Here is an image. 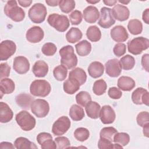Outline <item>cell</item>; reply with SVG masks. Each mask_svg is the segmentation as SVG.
<instances>
[{
	"instance_id": "ffe728a7",
	"label": "cell",
	"mask_w": 149,
	"mask_h": 149,
	"mask_svg": "<svg viewBox=\"0 0 149 149\" xmlns=\"http://www.w3.org/2000/svg\"><path fill=\"white\" fill-rule=\"evenodd\" d=\"M48 69V65L45 61L38 60L33 66L32 72L36 77H44L47 74Z\"/></svg>"
},
{
	"instance_id": "836d02e7",
	"label": "cell",
	"mask_w": 149,
	"mask_h": 149,
	"mask_svg": "<svg viewBox=\"0 0 149 149\" xmlns=\"http://www.w3.org/2000/svg\"><path fill=\"white\" fill-rule=\"evenodd\" d=\"M129 31L133 35H138L143 31V24L138 19H131L127 24Z\"/></svg>"
},
{
	"instance_id": "30bf717a",
	"label": "cell",
	"mask_w": 149,
	"mask_h": 149,
	"mask_svg": "<svg viewBox=\"0 0 149 149\" xmlns=\"http://www.w3.org/2000/svg\"><path fill=\"white\" fill-rule=\"evenodd\" d=\"M100 17L98 24L104 29H108L115 23V20L112 15L111 9L102 7L100 10Z\"/></svg>"
},
{
	"instance_id": "9c48e42d",
	"label": "cell",
	"mask_w": 149,
	"mask_h": 149,
	"mask_svg": "<svg viewBox=\"0 0 149 149\" xmlns=\"http://www.w3.org/2000/svg\"><path fill=\"white\" fill-rule=\"evenodd\" d=\"M70 120L68 116H61L53 123L52 132L55 136L63 135L70 127Z\"/></svg>"
},
{
	"instance_id": "f1b7e54d",
	"label": "cell",
	"mask_w": 149,
	"mask_h": 149,
	"mask_svg": "<svg viewBox=\"0 0 149 149\" xmlns=\"http://www.w3.org/2000/svg\"><path fill=\"white\" fill-rule=\"evenodd\" d=\"M77 54L80 56H85L88 55L91 51V44L88 41L84 40L75 45Z\"/></svg>"
},
{
	"instance_id": "f5cc1de1",
	"label": "cell",
	"mask_w": 149,
	"mask_h": 149,
	"mask_svg": "<svg viewBox=\"0 0 149 149\" xmlns=\"http://www.w3.org/2000/svg\"><path fill=\"white\" fill-rule=\"evenodd\" d=\"M48 139H52V136L49 133L47 132H41L37 136V143L41 146V144L46 140Z\"/></svg>"
},
{
	"instance_id": "74e56055",
	"label": "cell",
	"mask_w": 149,
	"mask_h": 149,
	"mask_svg": "<svg viewBox=\"0 0 149 149\" xmlns=\"http://www.w3.org/2000/svg\"><path fill=\"white\" fill-rule=\"evenodd\" d=\"M76 101L77 104L85 107L86 105L91 101V97L88 92L81 91L76 94Z\"/></svg>"
},
{
	"instance_id": "7bdbcfd3",
	"label": "cell",
	"mask_w": 149,
	"mask_h": 149,
	"mask_svg": "<svg viewBox=\"0 0 149 149\" xmlns=\"http://www.w3.org/2000/svg\"><path fill=\"white\" fill-rule=\"evenodd\" d=\"M57 51L56 45L52 42H47L43 45L41 48L42 54L46 56H52Z\"/></svg>"
},
{
	"instance_id": "4fadbf2b",
	"label": "cell",
	"mask_w": 149,
	"mask_h": 149,
	"mask_svg": "<svg viewBox=\"0 0 149 149\" xmlns=\"http://www.w3.org/2000/svg\"><path fill=\"white\" fill-rule=\"evenodd\" d=\"M106 73L111 77L119 76L122 72V66L120 62L117 59L108 60L105 64Z\"/></svg>"
},
{
	"instance_id": "3957f363",
	"label": "cell",
	"mask_w": 149,
	"mask_h": 149,
	"mask_svg": "<svg viewBox=\"0 0 149 149\" xmlns=\"http://www.w3.org/2000/svg\"><path fill=\"white\" fill-rule=\"evenodd\" d=\"M51 87L45 80H35L30 84V93L36 97H45L51 92Z\"/></svg>"
},
{
	"instance_id": "bcb514c9",
	"label": "cell",
	"mask_w": 149,
	"mask_h": 149,
	"mask_svg": "<svg viewBox=\"0 0 149 149\" xmlns=\"http://www.w3.org/2000/svg\"><path fill=\"white\" fill-rule=\"evenodd\" d=\"M136 120L137 124L143 127L145 124L148 123L149 122V113L147 111H142L140 112L136 118Z\"/></svg>"
},
{
	"instance_id": "6125c7cd",
	"label": "cell",
	"mask_w": 149,
	"mask_h": 149,
	"mask_svg": "<svg viewBox=\"0 0 149 149\" xmlns=\"http://www.w3.org/2000/svg\"><path fill=\"white\" fill-rule=\"evenodd\" d=\"M113 148H123V147L118 143H115L113 144Z\"/></svg>"
},
{
	"instance_id": "db71d44e",
	"label": "cell",
	"mask_w": 149,
	"mask_h": 149,
	"mask_svg": "<svg viewBox=\"0 0 149 149\" xmlns=\"http://www.w3.org/2000/svg\"><path fill=\"white\" fill-rule=\"evenodd\" d=\"M148 59L149 55L148 54H144L141 58L142 66L147 72H148Z\"/></svg>"
},
{
	"instance_id": "ab89813d",
	"label": "cell",
	"mask_w": 149,
	"mask_h": 149,
	"mask_svg": "<svg viewBox=\"0 0 149 149\" xmlns=\"http://www.w3.org/2000/svg\"><path fill=\"white\" fill-rule=\"evenodd\" d=\"M130 141L129 135L125 132H117L113 137V142L121 145L122 147L126 146Z\"/></svg>"
},
{
	"instance_id": "9a60e30c",
	"label": "cell",
	"mask_w": 149,
	"mask_h": 149,
	"mask_svg": "<svg viewBox=\"0 0 149 149\" xmlns=\"http://www.w3.org/2000/svg\"><path fill=\"white\" fill-rule=\"evenodd\" d=\"M99 117L103 124L112 123L116 118L113 109L109 105H104L100 109Z\"/></svg>"
},
{
	"instance_id": "e0dca14e",
	"label": "cell",
	"mask_w": 149,
	"mask_h": 149,
	"mask_svg": "<svg viewBox=\"0 0 149 149\" xmlns=\"http://www.w3.org/2000/svg\"><path fill=\"white\" fill-rule=\"evenodd\" d=\"M110 35L113 40L118 42L126 41L129 38L126 29L121 25H118L113 27L111 30Z\"/></svg>"
},
{
	"instance_id": "2e32d148",
	"label": "cell",
	"mask_w": 149,
	"mask_h": 149,
	"mask_svg": "<svg viewBox=\"0 0 149 149\" xmlns=\"http://www.w3.org/2000/svg\"><path fill=\"white\" fill-rule=\"evenodd\" d=\"M44 33L40 26H33L30 28L26 33V37L27 40L31 43H38L44 38Z\"/></svg>"
},
{
	"instance_id": "d6a6232c",
	"label": "cell",
	"mask_w": 149,
	"mask_h": 149,
	"mask_svg": "<svg viewBox=\"0 0 149 149\" xmlns=\"http://www.w3.org/2000/svg\"><path fill=\"white\" fill-rule=\"evenodd\" d=\"M86 36L90 41L97 42L101 39V32L97 26H91L87 30Z\"/></svg>"
},
{
	"instance_id": "5b68a950",
	"label": "cell",
	"mask_w": 149,
	"mask_h": 149,
	"mask_svg": "<svg viewBox=\"0 0 149 149\" xmlns=\"http://www.w3.org/2000/svg\"><path fill=\"white\" fill-rule=\"evenodd\" d=\"M17 125L24 131H30L34 128L36 120L29 112L22 111L16 114L15 117Z\"/></svg>"
},
{
	"instance_id": "7a4b0ae2",
	"label": "cell",
	"mask_w": 149,
	"mask_h": 149,
	"mask_svg": "<svg viewBox=\"0 0 149 149\" xmlns=\"http://www.w3.org/2000/svg\"><path fill=\"white\" fill-rule=\"evenodd\" d=\"M5 14L13 21L19 22L25 17L24 10L17 5L16 1H9L4 6Z\"/></svg>"
},
{
	"instance_id": "8d00e7d4",
	"label": "cell",
	"mask_w": 149,
	"mask_h": 149,
	"mask_svg": "<svg viewBox=\"0 0 149 149\" xmlns=\"http://www.w3.org/2000/svg\"><path fill=\"white\" fill-rule=\"evenodd\" d=\"M53 74L56 80L58 81H63L67 77L68 69L62 65H58L54 69Z\"/></svg>"
},
{
	"instance_id": "8fae6325",
	"label": "cell",
	"mask_w": 149,
	"mask_h": 149,
	"mask_svg": "<svg viewBox=\"0 0 149 149\" xmlns=\"http://www.w3.org/2000/svg\"><path fill=\"white\" fill-rule=\"evenodd\" d=\"M16 44L11 40H4L0 44V59L6 61L16 52Z\"/></svg>"
},
{
	"instance_id": "484cf974",
	"label": "cell",
	"mask_w": 149,
	"mask_h": 149,
	"mask_svg": "<svg viewBox=\"0 0 149 149\" xmlns=\"http://www.w3.org/2000/svg\"><path fill=\"white\" fill-rule=\"evenodd\" d=\"M100 105L95 101H90L85 107V111L87 116L91 119H97L100 115Z\"/></svg>"
},
{
	"instance_id": "5bb4252c",
	"label": "cell",
	"mask_w": 149,
	"mask_h": 149,
	"mask_svg": "<svg viewBox=\"0 0 149 149\" xmlns=\"http://www.w3.org/2000/svg\"><path fill=\"white\" fill-rule=\"evenodd\" d=\"M13 68L18 74H25L30 69V63L26 57L18 56L15 57L13 60Z\"/></svg>"
},
{
	"instance_id": "d590c367",
	"label": "cell",
	"mask_w": 149,
	"mask_h": 149,
	"mask_svg": "<svg viewBox=\"0 0 149 149\" xmlns=\"http://www.w3.org/2000/svg\"><path fill=\"white\" fill-rule=\"evenodd\" d=\"M107 88V84L103 79H99L96 80L93 84V91L97 95H101L104 94Z\"/></svg>"
},
{
	"instance_id": "680465c9",
	"label": "cell",
	"mask_w": 149,
	"mask_h": 149,
	"mask_svg": "<svg viewBox=\"0 0 149 149\" xmlns=\"http://www.w3.org/2000/svg\"><path fill=\"white\" fill-rule=\"evenodd\" d=\"M143 134L144 136H145L147 137H149V123H147L146 124H145L143 126Z\"/></svg>"
},
{
	"instance_id": "cb8c5ba5",
	"label": "cell",
	"mask_w": 149,
	"mask_h": 149,
	"mask_svg": "<svg viewBox=\"0 0 149 149\" xmlns=\"http://www.w3.org/2000/svg\"><path fill=\"white\" fill-rule=\"evenodd\" d=\"M15 101L16 104L22 109H29L34 101V98L30 94L22 93L16 97Z\"/></svg>"
},
{
	"instance_id": "6da1fadb",
	"label": "cell",
	"mask_w": 149,
	"mask_h": 149,
	"mask_svg": "<svg viewBox=\"0 0 149 149\" xmlns=\"http://www.w3.org/2000/svg\"><path fill=\"white\" fill-rule=\"evenodd\" d=\"M59 55L61 57V63L67 69H72L77 64V58L74 52V48L71 45L63 47L59 50Z\"/></svg>"
},
{
	"instance_id": "9f6ffc18",
	"label": "cell",
	"mask_w": 149,
	"mask_h": 149,
	"mask_svg": "<svg viewBox=\"0 0 149 149\" xmlns=\"http://www.w3.org/2000/svg\"><path fill=\"white\" fill-rule=\"evenodd\" d=\"M143 20L146 23L149 24V9L147 8L144 10L142 15Z\"/></svg>"
},
{
	"instance_id": "ac0fdd59",
	"label": "cell",
	"mask_w": 149,
	"mask_h": 149,
	"mask_svg": "<svg viewBox=\"0 0 149 149\" xmlns=\"http://www.w3.org/2000/svg\"><path fill=\"white\" fill-rule=\"evenodd\" d=\"M111 10L114 19L118 21L123 22L127 20L129 17L130 11L126 6L120 4H116Z\"/></svg>"
},
{
	"instance_id": "4316f807",
	"label": "cell",
	"mask_w": 149,
	"mask_h": 149,
	"mask_svg": "<svg viewBox=\"0 0 149 149\" xmlns=\"http://www.w3.org/2000/svg\"><path fill=\"white\" fill-rule=\"evenodd\" d=\"M77 81L80 86L85 83L87 79L86 72L80 68H76L72 70L69 74V77Z\"/></svg>"
},
{
	"instance_id": "44dd1931",
	"label": "cell",
	"mask_w": 149,
	"mask_h": 149,
	"mask_svg": "<svg viewBox=\"0 0 149 149\" xmlns=\"http://www.w3.org/2000/svg\"><path fill=\"white\" fill-rule=\"evenodd\" d=\"M87 70L88 74L91 77L97 79L101 77L104 74V67L101 62L94 61L90 64Z\"/></svg>"
},
{
	"instance_id": "ba28073f",
	"label": "cell",
	"mask_w": 149,
	"mask_h": 149,
	"mask_svg": "<svg viewBox=\"0 0 149 149\" xmlns=\"http://www.w3.org/2000/svg\"><path fill=\"white\" fill-rule=\"evenodd\" d=\"M31 111L37 118H44L49 113V105L44 99L34 100L30 106Z\"/></svg>"
},
{
	"instance_id": "f907efd6",
	"label": "cell",
	"mask_w": 149,
	"mask_h": 149,
	"mask_svg": "<svg viewBox=\"0 0 149 149\" xmlns=\"http://www.w3.org/2000/svg\"><path fill=\"white\" fill-rule=\"evenodd\" d=\"M108 94L110 98L115 100H118L121 98L122 95V93L120 90V89L115 87H112L109 88L108 91Z\"/></svg>"
},
{
	"instance_id": "94428289",
	"label": "cell",
	"mask_w": 149,
	"mask_h": 149,
	"mask_svg": "<svg viewBox=\"0 0 149 149\" xmlns=\"http://www.w3.org/2000/svg\"><path fill=\"white\" fill-rule=\"evenodd\" d=\"M103 2L105 5H107L108 6H113L114 5H116V3L118 2L117 1H108V0H104L103 1Z\"/></svg>"
},
{
	"instance_id": "11a10c76",
	"label": "cell",
	"mask_w": 149,
	"mask_h": 149,
	"mask_svg": "<svg viewBox=\"0 0 149 149\" xmlns=\"http://www.w3.org/2000/svg\"><path fill=\"white\" fill-rule=\"evenodd\" d=\"M15 147L14 145H13L11 143L6 142V141H3L0 143V148L3 149V148H15Z\"/></svg>"
},
{
	"instance_id": "603a6c76",
	"label": "cell",
	"mask_w": 149,
	"mask_h": 149,
	"mask_svg": "<svg viewBox=\"0 0 149 149\" xmlns=\"http://www.w3.org/2000/svg\"><path fill=\"white\" fill-rule=\"evenodd\" d=\"M13 116L12 110L9 105L3 102H0V122L7 123L10 121Z\"/></svg>"
},
{
	"instance_id": "8992f818",
	"label": "cell",
	"mask_w": 149,
	"mask_h": 149,
	"mask_svg": "<svg viewBox=\"0 0 149 149\" xmlns=\"http://www.w3.org/2000/svg\"><path fill=\"white\" fill-rule=\"evenodd\" d=\"M128 51L133 55H139L149 47V40L143 37H136L127 42Z\"/></svg>"
},
{
	"instance_id": "816d5d0a",
	"label": "cell",
	"mask_w": 149,
	"mask_h": 149,
	"mask_svg": "<svg viewBox=\"0 0 149 149\" xmlns=\"http://www.w3.org/2000/svg\"><path fill=\"white\" fill-rule=\"evenodd\" d=\"M41 148L42 149H55L57 148V146L55 141L52 139H48L41 144Z\"/></svg>"
},
{
	"instance_id": "f6af8a7d",
	"label": "cell",
	"mask_w": 149,
	"mask_h": 149,
	"mask_svg": "<svg viewBox=\"0 0 149 149\" xmlns=\"http://www.w3.org/2000/svg\"><path fill=\"white\" fill-rule=\"evenodd\" d=\"M57 148L59 149L66 148L70 147V142L69 140L65 136H60L55 139Z\"/></svg>"
},
{
	"instance_id": "60d3db41",
	"label": "cell",
	"mask_w": 149,
	"mask_h": 149,
	"mask_svg": "<svg viewBox=\"0 0 149 149\" xmlns=\"http://www.w3.org/2000/svg\"><path fill=\"white\" fill-rule=\"evenodd\" d=\"M90 136L89 130L85 127H78L74 132V138L79 141H84Z\"/></svg>"
},
{
	"instance_id": "7dc6e473",
	"label": "cell",
	"mask_w": 149,
	"mask_h": 149,
	"mask_svg": "<svg viewBox=\"0 0 149 149\" xmlns=\"http://www.w3.org/2000/svg\"><path fill=\"white\" fill-rule=\"evenodd\" d=\"M113 51L114 54L120 57L121 56H123L126 51V46L123 43H118L115 45Z\"/></svg>"
},
{
	"instance_id": "ee69618b",
	"label": "cell",
	"mask_w": 149,
	"mask_h": 149,
	"mask_svg": "<svg viewBox=\"0 0 149 149\" xmlns=\"http://www.w3.org/2000/svg\"><path fill=\"white\" fill-rule=\"evenodd\" d=\"M69 19L72 25H78L81 22L83 19V15L80 11L75 10L69 14Z\"/></svg>"
},
{
	"instance_id": "91938a15",
	"label": "cell",
	"mask_w": 149,
	"mask_h": 149,
	"mask_svg": "<svg viewBox=\"0 0 149 149\" xmlns=\"http://www.w3.org/2000/svg\"><path fill=\"white\" fill-rule=\"evenodd\" d=\"M59 1H57V0H46L45 2L47 3V4L48 6H56L57 5H58L59 3Z\"/></svg>"
},
{
	"instance_id": "1f68e13d",
	"label": "cell",
	"mask_w": 149,
	"mask_h": 149,
	"mask_svg": "<svg viewBox=\"0 0 149 149\" xmlns=\"http://www.w3.org/2000/svg\"><path fill=\"white\" fill-rule=\"evenodd\" d=\"M84 115L83 109L79 105H72L69 109V116L73 120H81L84 117Z\"/></svg>"
},
{
	"instance_id": "7c38bea8",
	"label": "cell",
	"mask_w": 149,
	"mask_h": 149,
	"mask_svg": "<svg viewBox=\"0 0 149 149\" xmlns=\"http://www.w3.org/2000/svg\"><path fill=\"white\" fill-rule=\"evenodd\" d=\"M132 100L135 104H145L148 106L149 95L148 91L143 87L137 88L132 94Z\"/></svg>"
},
{
	"instance_id": "d6986e66",
	"label": "cell",
	"mask_w": 149,
	"mask_h": 149,
	"mask_svg": "<svg viewBox=\"0 0 149 149\" xmlns=\"http://www.w3.org/2000/svg\"><path fill=\"white\" fill-rule=\"evenodd\" d=\"M83 16L86 22L94 23L99 19L100 13L95 6L90 5L84 9Z\"/></svg>"
},
{
	"instance_id": "e7e4bbea",
	"label": "cell",
	"mask_w": 149,
	"mask_h": 149,
	"mask_svg": "<svg viewBox=\"0 0 149 149\" xmlns=\"http://www.w3.org/2000/svg\"><path fill=\"white\" fill-rule=\"evenodd\" d=\"M119 3H123V4H125V5H126L127 3H129L130 1H118Z\"/></svg>"
},
{
	"instance_id": "681fc988",
	"label": "cell",
	"mask_w": 149,
	"mask_h": 149,
	"mask_svg": "<svg viewBox=\"0 0 149 149\" xmlns=\"http://www.w3.org/2000/svg\"><path fill=\"white\" fill-rule=\"evenodd\" d=\"M98 148L100 149H104V148H113V144L109 140L100 137L98 142Z\"/></svg>"
},
{
	"instance_id": "b9f144b4",
	"label": "cell",
	"mask_w": 149,
	"mask_h": 149,
	"mask_svg": "<svg viewBox=\"0 0 149 149\" xmlns=\"http://www.w3.org/2000/svg\"><path fill=\"white\" fill-rule=\"evenodd\" d=\"M117 132L118 130L113 127H105L101 130L100 136V137L107 139L113 142V137Z\"/></svg>"
},
{
	"instance_id": "52a82bcc",
	"label": "cell",
	"mask_w": 149,
	"mask_h": 149,
	"mask_svg": "<svg viewBox=\"0 0 149 149\" xmlns=\"http://www.w3.org/2000/svg\"><path fill=\"white\" fill-rule=\"evenodd\" d=\"M47 10L45 6L41 3L34 4L29 9L28 15L30 19L34 23L43 22L46 17Z\"/></svg>"
},
{
	"instance_id": "e575fe53",
	"label": "cell",
	"mask_w": 149,
	"mask_h": 149,
	"mask_svg": "<svg viewBox=\"0 0 149 149\" xmlns=\"http://www.w3.org/2000/svg\"><path fill=\"white\" fill-rule=\"evenodd\" d=\"M119 62L122 68L126 70H129L133 69L136 62L134 57L129 54L122 57Z\"/></svg>"
},
{
	"instance_id": "6f0895ef",
	"label": "cell",
	"mask_w": 149,
	"mask_h": 149,
	"mask_svg": "<svg viewBox=\"0 0 149 149\" xmlns=\"http://www.w3.org/2000/svg\"><path fill=\"white\" fill-rule=\"evenodd\" d=\"M17 2L20 6L24 8H27L32 3V1L31 0H22V1L19 0Z\"/></svg>"
},
{
	"instance_id": "be15d7a7",
	"label": "cell",
	"mask_w": 149,
	"mask_h": 149,
	"mask_svg": "<svg viewBox=\"0 0 149 149\" xmlns=\"http://www.w3.org/2000/svg\"><path fill=\"white\" fill-rule=\"evenodd\" d=\"M87 2L89 3H91V4H95L96 3H98V2H100V1L98 0V1H86Z\"/></svg>"
},
{
	"instance_id": "f546056e",
	"label": "cell",
	"mask_w": 149,
	"mask_h": 149,
	"mask_svg": "<svg viewBox=\"0 0 149 149\" xmlns=\"http://www.w3.org/2000/svg\"><path fill=\"white\" fill-rule=\"evenodd\" d=\"M14 146L17 149H36L38 148L34 143L23 137H17L14 142Z\"/></svg>"
},
{
	"instance_id": "c3c4849f",
	"label": "cell",
	"mask_w": 149,
	"mask_h": 149,
	"mask_svg": "<svg viewBox=\"0 0 149 149\" xmlns=\"http://www.w3.org/2000/svg\"><path fill=\"white\" fill-rule=\"evenodd\" d=\"M10 67L6 63L3 62L0 64V79L1 80L8 77L10 74Z\"/></svg>"
},
{
	"instance_id": "d4e9b609",
	"label": "cell",
	"mask_w": 149,
	"mask_h": 149,
	"mask_svg": "<svg viewBox=\"0 0 149 149\" xmlns=\"http://www.w3.org/2000/svg\"><path fill=\"white\" fill-rule=\"evenodd\" d=\"M15 88V84L14 81L9 78H4L0 81V91L1 98L3 94H9L12 93Z\"/></svg>"
},
{
	"instance_id": "7402d4cb",
	"label": "cell",
	"mask_w": 149,
	"mask_h": 149,
	"mask_svg": "<svg viewBox=\"0 0 149 149\" xmlns=\"http://www.w3.org/2000/svg\"><path fill=\"white\" fill-rule=\"evenodd\" d=\"M117 85L119 89L125 91H129L134 88L136 83L132 77L123 76L118 79Z\"/></svg>"
},
{
	"instance_id": "4dcf8cb0",
	"label": "cell",
	"mask_w": 149,
	"mask_h": 149,
	"mask_svg": "<svg viewBox=\"0 0 149 149\" xmlns=\"http://www.w3.org/2000/svg\"><path fill=\"white\" fill-rule=\"evenodd\" d=\"M82 36V32L79 28L72 27L66 34V39L68 42L74 44L81 40Z\"/></svg>"
},
{
	"instance_id": "277c9868",
	"label": "cell",
	"mask_w": 149,
	"mask_h": 149,
	"mask_svg": "<svg viewBox=\"0 0 149 149\" xmlns=\"http://www.w3.org/2000/svg\"><path fill=\"white\" fill-rule=\"evenodd\" d=\"M48 24L60 32L65 31L69 27L70 23L68 17L63 15L52 13L47 18Z\"/></svg>"
},
{
	"instance_id": "83f0119b",
	"label": "cell",
	"mask_w": 149,
	"mask_h": 149,
	"mask_svg": "<svg viewBox=\"0 0 149 149\" xmlns=\"http://www.w3.org/2000/svg\"><path fill=\"white\" fill-rule=\"evenodd\" d=\"M80 87L79 83L74 79L68 78L63 84L64 91L68 94H73L77 92Z\"/></svg>"
},
{
	"instance_id": "f35d334b",
	"label": "cell",
	"mask_w": 149,
	"mask_h": 149,
	"mask_svg": "<svg viewBox=\"0 0 149 149\" xmlns=\"http://www.w3.org/2000/svg\"><path fill=\"white\" fill-rule=\"evenodd\" d=\"M58 5L62 12L68 13L74 9L76 3L73 0H61L59 1Z\"/></svg>"
}]
</instances>
